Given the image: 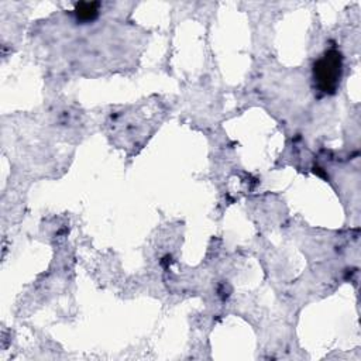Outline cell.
<instances>
[{
    "label": "cell",
    "mask_w": 361,
    "mask_h": 361,
    "mask_svg": "<svg viewBox=\"0 0 361 361\" xmlns=\"http://www.w3.org/2000/svg\"><path fill=\"white\" fill-rule=\"evenodd\" d=\"M343 76V55L330 48L313 63V79L316 87L324 94H334Z\"/></svg>",
    "instance_id": "obj_1"
},
{
    "label": "cell",
    "mask_w": 361,
    "mask_h": 361,
    "mask_svg": "<svg viewBox=\"0 0 361 361\" xmlns=\"http://www.w3.org/2000/svg\"><path fill=\"white\" fill-rule=\"evenodd\" d=\"M99 10H100L99 1H78V3H75L73 13H75L78 21L90 23L97 18Z\"/></svg>",
    "instance_id": "obj_2"
}]
</instances>
